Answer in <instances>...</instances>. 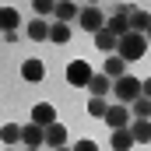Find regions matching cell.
<instances>
[{
	"label": "cell",
	"mask_w": 151,
	"mask_h": 151,
	"mask_svg": "<svg viewBox=\"0 0 151 151\" xmlns=\"http://www.w3.org/2000/svg\"><path fill=\"white\" fill-rule=\"evenodd\" d=\"M144 53H148V35H137V32H127L116 46V56H123L127 63H137Z\"/></svg>",
	"instance_id": "obj_1"
},
{
	"label": "cell",
	"mask_w": 151,
	"mask_h": 151,
	"mask_svg": "<svg viewBox=\"0 0 151 151\" xmlns=\"http://www.w3.org/2000/svg\"><path fill=\"white\" fill-rule=\"evenodd\" d=\"M113 95L119 99V106H130V102H137L144 91H141V77H119V81H113Z\"/></svg>",
	"instance_id": "obj_2"
},
{
	"label": "cell",
	"mask_w": 151,
	"mask_h": 151,
	"mask_svg": "<svg viewBox=\"0 0 151 151\" xmlns=\"http://www.w3.org/2000/svg\"><path fill=\"white\" fill-rule=\"evenodd\" d=\"M91 77H95V70H91L88 60H70V63H67V84H74V88H88Z\"/></svg>",
	"instance_id": "obj_3"
},
{
	"label": "cell",
	"mask_w": 151,
	"mask_h": 151,
	"mask_svg": "<svg viewBox=\"0 0 151 151\" xmlns=\"http://www.w3.org/2000/svg\"><path fill=\"white\" fill-rule=\"evenodd\" d=\"M77 21H81V28H84V32H91V35H99V32L106 28V14H102L99 7H81Z\"/></svg>",
	"instance_id": "obj_4"
},
{
	"label": "cell",
	"mask_w": 151,
	"mask_h": 151,
	"mask_svg": "<svg viewBox=\"0 0 151 151\" xmlns=\"http://www.w3.org/2000/svg\"><path fill=\"white\" fill-rule=\"evenodd\" d=\"M32 123L42 127V130H49L53 123H60V119H56V106H49V102H35V106H32Z\"/></svg>",
	"instance_id": "obj_5"
},
{
	"label": "cell",
	"mask_w": 151,
	"mask_h": 151,
	"mask_svg": "<svg viewBox=\"0 0 151 151\" xmlns=\"http://www.w3.org/2000/svg\"><path fill=\"white\" fill-rule=\"evenodd\" d=\"M106 123H109L113 130H127V127L134 123V116H130V106H109V113H106Z\"/></svg>",
	"instance_id": "obj_6"
},
{
	"label": "cell",
	"mask_w": 151,
	"mask_h": 151,
	"mask_svg": "<svg viewBox=\"0 0 151 151\" xmlns=\"http://www.w3.org/2000/svg\"><path fill=\"white\" fill-rule=\"evenodd\" d=\"M42 144H46V130L28 119V123L21 127V148H42Z\"/></svg>",
	"instance_id": "obj_7"
},
{
	"label": "cell",
	"mask_w": 151,
	"mask_h": 151,
	"mask_svg": "<svg viewBox=\"0 0 151 151\" xmlns=\"http://www.w3.org/2000/svg\"><path fill=\"white\" fill-rule=\"evenodd\" d=\"M127 60L123 56H106V67H102V74L109 77V81H119V77H127Z\"/></svg>",
	"instance_id": "obj_8"
},
{
	"label": "cell",
	"mask_w": 151,
	"mask_h": 151,
	"mask_svg": "<svg viewBox=\"0 0 151 151\" xmlns=\"http://www.w3.org/2000/svg\"><path fill=\"white\" fill-rule=\"evenodd\" d=\"M21 77H25V81H32V84H39V81L46 77V63L35 60V56H32V60H25V63H21Z\"/></svg>",
	"instance_id": "obj_9"
},
{
	"label": "cell",
	"mask_w": 151,
	"mask_h": 151,
	"mask_svg": "<svg viewBox=\"0 0 151 151\" xmlns=\"http://www.w3.org/2000/svg\"><path fill=\"white\" fill-rule=\"evenodd\" d=\"M46 148H49V151L67 148V127H63V123H53V127L46 130Z\"/></svg>",
	"instance_id": "obj_10"
},
{
	"label": "cell",
	"mask_w": 151,
	"mask_h": 151,
	"mask_svg": "<svg viewBox=\"0 0 151 151\" xmlns=\"http://www.w3.org/2000/svg\"><path fill=\"white\" fill-rule=\"evenodd\" d=\"M0 141H4V148H18V144H21V127L7 119V123L0 127Z\"/></svg>",
	"instance_id": "obj_11"
},
{
	"label": "cell",
	"mask_w": 151,
	"mask_h": 151,
	"mask_svg": "<svg viewBox=\"0 0 151 151\" xmlns=\"http://www.w3.org/2000/svg\"><path fill=\"white\" fill-rule=\"evenodd\" d=\"M88 91H91V99H106L109 91H113V81L106 74H95L91 81H88Z\"/></svg>",
	"instance_id": "obj_12"
},
{
	"label": "cell",
	"mask_w": 151,
	"mask_h": 151,
	"mask_svg": "<svg viewBox=\"0 0 151 151\" xmlns=\"http://www.w3.org/2000/svg\"><path fill=\"white\" fill-rule=\"evenodd\" d=\"M130 134H134V144H151V119H134Z\"/></svg>",
	"instance_id": "obj_13"
},
{
	"label": "cell",
	"mask_w": 151,
	"mask_h": 151,
	"mask_svg": "<svg viewBox=\"0 0 151 151\" xmlns=\"http://www.w3.org/2000/svg\"><path fill=\"white\" fill-rule=\"evenodd\" d=\"M18 25H21L18 11H14V7H0V32H4V35H7V32H18Z\"/></svg>",
	"instance_id": "obj_14"
},
{
	"label": "cell",
	"mask_w": 151,
	"mask_h": 151,
	"mask_svg": "<svg viewBox=\"0 0 151 151\" xmlns=\"http://www.w3.org/2000/svg\"><path fill=\"white\" fill-rule=\"evenodd\" d=\"M49 25H53V21H42V18H35V21H28L25 35L32 39V42H42V39H49Z\"/></svg>",
	"instance_id": "obj_15"
},
{
	"label": "cell",
	"mask_w": 151,
	"mask_h": 151,
	"mask_svg": "<svg viewBox=\"0 0 151 151\" xmlns=\"http://www.w3.org/2000/svg\"><path fill=\"white\" fill-rule=\"evenodd\" d=\"M109 144H113V151H130V148H134V134H130V127H127V130H113Z\"/></svg>",
	"instance_id": "obj_16"
},
{
	"label": "cell",
	"mask_w": 151,
	"mask_h": 151,
	"mask_svg": "<svg viewBox=\"0 0 151 151\" xmlns=\"http://www.w3.org/2000/svg\"><path fill=\"white\" fill-rule=\"evenodd\" d=\"M148 28H151V14L148 11H134V14H130V32L148 35Z\"/></svg>",
	"instance_id": "obj_17"
},
{
	"label": "cell",
	"mask_w": 151,
	"mask_h": 151,
	"mask_svg": "<svg viewBox=\"0 0 151 151\" xmlns=\"http://www.w3.org/2000/svg\"><path fill=\"white\" fill-rule=\"evenodd\" d=\"M95 46H99V49H102L106 56H116V46H119V39H116V35H109V32L102 28V32L95 35Z\"/></svg>",
	"instance_id": "obj_18"
},
{
	"label": "cell",
	"mask_w": 151,
	"mask_h": 151,
	"mask_svg": "<svg viewBox=\"0 0 151 151\" xmlns=\"http://www.w3.org/2000/svg\"><path fill=\"white\" fill-rule=\"evenodd\" d=\"M49 42H56V46H67V42H70V28H67L63 21H53V25H49Z\"/></svg>",
	"instance_id": "obj_19"
},
{
	"label": "cell",
	"mask_w": 151,
	"mask_h": 151,
	"mask_svg": "<svg viewBox=\"0 0 151 151\" xmlns=\"http://www.w3.org/2000/svg\"><path fill=\"white\" fill-rule=\"evenodd\" d=\"M130 116L134 119H151V99H137V102H130Z\"/></svg>",
	"instance_id": "obj_20"
},
{
	"label": "cell",
	"mask_w": 151,
	"mask_h": 151,
	"mask_svg": "<svg viewBox=\"0 0 151 151\" xmlns=\"http://www.w3.org/2000/svg\"><path fill=\"white\" fill-rule=\"evenodd\" d=\"M84 109H88V116H91V119H106L109 102H106V99H88V106H84Z\"/></svg>",
	"instance_id": "obj_21"
},
{
	"label": "cell",
	"mask_w": 151,
	"mask_h": 151,
	"mask_svg": "<svg viewBox=\"0 0 151 151\" xmlns=\"http://www.w3.org/2000/svg\"><path fill=\"white\" fill-rule=\"evenodd\" d=\"M77 14H81V7H74V4H70V0H67V4H56V14H53V18H56V21H63V25H67V21H70V18H77Z\"/></svg>",
	"instance_id": "obj_22"
},
{
	"label": "cell",
	"mask_w": 151,
	"mask_h": 151,
	"mask_svg": "<svg viewBox=\"0 0 151 151\" xmlns=\"http://www.w3.org/2000/svg\"><path fill=\"white\" fill-rule=\"evenodd\" d=\"M32 7H35V18H49V14H56V4H49V0H35Z\"/></svg>",
	"instance_id": "obj_23"
},
{
	"label": "cell",
	"mask_w": 151,
	"mask_h": 151,
	"mask_svg": "<svg viewBox=\"0 0 151 151\" xmlns=\"http://www.w3.org/2000/svg\"><path fill=\"white\" fill-rule=\"evenodd\" d=\"M74 151H99V144H95V141H77Z\"/></svg>",
	"instance_id": "obj_24"
},
{
	"label": "cell",
	"mask_w": 151,
	"mask_h": 151,
	"mask_svg": "<svg viewBox=\"0 0 151 151\" xmlns=\"http://www.w3.org/2000/svg\"><path fill=\"white\" fill-rule=\"evenodd\" d=\"M141 91H144V99H151V77H144V81H141Z\"/></svg>",
	"instance_id": "obj_25"
},
{
	"label": "cell",
	"mask_w": 151,
	"mask_h": 151,
	"mask_svg": "<svg viewBox=\"0 0 151 151\" xmlns=\"http://www.w3.org/2000/svg\"><path fill=\"white\" fill-rule=\"evenodd\" d=\"M21 151H42V148H21Z\"/></svg>",
	"instance_id": "obj_26"
},
{
	"label": "cell",
	"mask_w": 151,
	"mask_h": 151,
	"mask_svg": "<svg viewBox=\"0 0 151 151\" xmlns=\"http://www.w3.org/2000/svg\"><path fill=\"white\" fill-rule=\"evenodd\" d=\"M56 151H74V148H56Z\"/></svg>",
	"instance_id": "obj_27"
},
{
	"label": "cell",
	"mask_w": 151,
	"mask_h": 151,
	"mask_svg": "<svg viewBox=\"0 0 151 151\" xmlns=\"http://www.w3.org/2000/svg\"><path fill=\"white\" fill-rule=\"evenodd\" d=\"M4 151H18V148H4Z\"/></svg>",
	"instance_id": "obj_28"
},
{
	"label": "cell",
	"mask_w": 151,
	"mask_h": 151,
	"mask_svg": "<svg viewBox=\"0 0 151 151\" xmlns=\"http://www.w3.org/2000/svg\"><path fill=\"white\" fill-rule=\"evenodd\" d=\"M148 42H151V28H148Z\"/></svg>",
	"instance_id": "obj_29"
}]
</instances>
